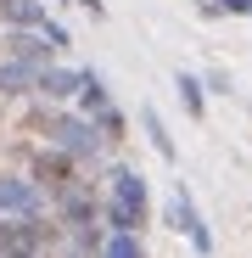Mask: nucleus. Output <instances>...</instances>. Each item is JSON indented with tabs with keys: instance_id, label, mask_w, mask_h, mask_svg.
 Returning a JSON list of instances; mask_svg holds the SVG:
<instances>
[{
	"instance_id": "1",
	"label": "nucleus",
	"mask_w": 252,
	"mask_h": 258,
	"mask_svg": "<svg viewBox=\"0 0 252 258\" xmlns=\"http://www.w3.org/2000/svg\"><path fill=\"white\" fill-rule=\"evenodd\" d=\"M107 225L112 230L151 225V191L140 180V168H112V174H107Z\"/></svg>"
},
{
	"instance_id": "2",
	"label": "nucleus",
	"mask_w": 252,
	"mask_h": 258,
	"mask_svg": "<svg viewBox=\"0 0 252 258\" xmlns=\"http://www.w3.org/2000/svg\"><path fill=\"white\" fill-rule=\"evenodd\" d=\"M39 123H45V141L62 146V152H73L78 163H96L101 146H107L101 123H96L90 112H51V118H39Z\"/></svg>"
},
{
	"instance_id": "3",
	"label": "nucleus",
	"mask_w": 252,
	"mask_h": 258,
	"mask_svg": "<svg viewBox=\"0 0 252 258\" xmlns=\"http://www.w3.org/2000/svg\"><path fill=\"white\" fill-rule=\"evenodd\" d=\"M45 213V185L34 174H0V219H34Z\"/></svg>"
},
{
	"instance_id": "4",
	"label": "nucleus",
	"mask_w": 252,
	"mask_h": 258,
	"mask_svg": "<svg viewBox=\"0 0 252 258\" xmlns=\"http://www.w3.org/2000/svg\"><path fill=\"white\" fill-rule=\"evenodd\" d=\"M51 225H45V213H34V219H0V258L6 252H45L51 247Z\"/></svg>"
},
{
	"instance_id": "5",
	"label": "nucleus",
	"mask_w": 252,
	"mask_h": 258,
	"mask_svg": "<svg viewBox=\"0 0 252 258\" xmlns=\"http://www.w3.org/2000/svg\"><path fill=\"white\" fill-rule=\"evenodd\" d=\"M28 174L45 185V191H67V185L78 180V157L62 152V146H45V152H34V157H28Z\"/></svg>"
},
{
	"instance_id": "6",
	"label": "nucleus",
	"mask_w": 252,
	"mask_h": 258,
	"mask_svg": "<svg viewBox=\"0 0 252 258\" xmlns=\"http://www.w3.org/2000/svg\"><path fill=\"white\" fill-rule=\"evenodd\" d=\"M168 225L185 230V236H191V247H196L202 258L213 252V230L202 225V213H196V202H191V191H185V185H174V197H168Z\"/></svg>"
},
{
	"instance_id": "7",
	"label": "nucleus",
	"mask_w": 252,
	"mask_h": 258,
	"mask_svg": "<svg viewBox=\"0 0 252 258\" xmlns=\"http://www.w3.org/2000/svg\"><path fill=\"white\" fill-rule=\"evenodd\" d=\"M56 208H62V225H67V230H84V225H96V213H101L96 191L84 185V180H73L67 191H56Z\"/></svg>"
},
{
	"instance_id": "8",
	"label": "nucleus",
	"mask_w": 252,
	"mask_h": 258,
	"mask_svg": "<svg viewBox=\"0 0 252 258\" xmlns=\"http://www.w3.org/2000/svg\"><path fill=\"white\" fill-rule=\"evenodd\" d=\"M0 96H39V62L6 51V62H0Z\"/></svg>"
},
{
	"instance_id": "9",
	"label": "nucleus",
	"mask_w": 252,
	"mask_h": 258,
	"mask_svg": "<svg viewBox=\"0 0 252 258\" xmlns=\"http://www.w3.org/2000/svg\"><path fill=\"white\" fill-rule=\"evenodd\" d=\"M78 84H84V68H39V96L45 101H67V96H78Z\"/></svg>"
},
{
	"instance_id": "10",
	"label": "nucleus",
	"mask_w": 252,
	"mask_h": 258,
	"mask_svg": "<svg viewBox=\"0 0 252 258\" xmlns=\"http://www.w3.org/2000/svg\"><path fill=\"white\" fill-rule=\"evenodd\" d=\"M140 123H146V135H151L157 157H162V163H174L180 152H174V135H168V123H162V112H157V107H140Z\"/></svg>"
},
{
	"instance_id": "11",
	"label": "nucleus",
	"mask_w": 252,
	"mask_h": 258,
	"mask_svg": "<svg viewBox=\"0 0 252 258\" xmlns=\"http://www.w3.org/2000/svg\"><path fill=\"white\" fill-rule=\"evenodd\" d=\"M101 258H146L140 230H112V236L101 241Z\"/></svg>"
},
{
	"instance_id": "12",
	"label": "nucleus",
	"mask_w": 252,
	"mask_h": 258,
	"mask_svg": "<svg viewBox=\"0 0 252 258\" xmlns=\"http://www.w3.org/2000/svg\"><path fill=\"white\" fill-rule=\"evenodd\" d=\"M78 107L84 112H101V107H112V96H107V84H101V73H90V68H84V84H78Z\"/></svg>"
},
{
	"instance_id": "13",
	"label": "nucleus",
	"mask_w": 252,
	"mask_h": 258,
	"mask_svg": "<svg viewBox=\"0 0 252 258\" xmlns=\"http://www.w3.org/2000/svg\"><path fill=\"white\" fill-rule=\"evenodd\" d=\"M174 90H180V101H185L191 118H207V96H202V79H196V73H180Z\"/></svg>"
},
{
	"instance_id": "14",
	"label": "nucleus",
	"mask_w": 252,
	"mask_h": 258,
	"mask_svg": "<svg viewBox=\"0 0 252 258\" xmlns=\"http://www.w3.org/2000/svg\"><path fill=\"white\" fill-rule=\"evenodd\" d=\"M96 123H101V135H107V141H123V135H129V123H123V112H118V107H101V112H96Z\"/></svg>"
},
{
	"instance_id": "15",
	"label": "nucleus",
	"mask_w": 252,
	"mask_h": 258,
	"mask_svg": "<svg viewBox=\"0 0 252 258\" xmlns=\"http://www.w3.org/2000/svg\"><path fill=\"white\" fill-rule=\"evenodd\" d=\"M73 6H84L90 17H107V6H101V0H73Z\"/></svg>"
},
{
	"instance_id": "16",
	"label": "nucleus",
	"mask_w": 252,
	"mask_h": 258,
	"mask_svg": "<svg viewBox=\"0 0 252 258\" xmlns=\"http://www.w3.org/2000/svg\"><path fill=\"white\" fill-rule=\"evenodd\" d=\"M6 258H45V252H6Z\"/></svg>"
}]
</instances>
